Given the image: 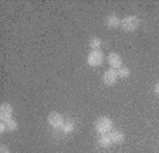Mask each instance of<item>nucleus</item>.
Wrapping results in <instances>:
<instances>
[{
	"label": "nucleus",
	"instance_id": "nucleus-1",
	"mask_svg": "<svg viewBox=\"0 0 159 153\" xmlns=\"http://www.w3.org/2000/svg\"><path fill=\"white\" fill-rule=\"evenodd\" d=\"M94 128H95V130L99 133V135H105V133H109L111 130H112L114 123H112V120H111V118L101 116L95 120Z\"/></svg>",
	"mask_w": 159,
	"mask_h": 153
},
{
	"label": "nucleus",
	"instance_id": "nucleus-2",
	"mask_svg": "<svg viewBox=\"0 0 159 153\" xmlns=\"http://www.w3.org/2000/svg\"><path fill=\"white\" fill-rule=\"evenodd\" d=\"M139 24H141V20H139L136 16H126L121 20V27H122V30L128 31V33L135 31L139 27Z\"/></svg>",
	"mask_w": 159,
	"mask_h": 153
},
{
	"label": "nucleus",
	"instance_id": "nucleus-3",
	"mask_svg": "<svg viewBox=\"0 0 159 153\" xmlns=\"http://www.w3.org/2000/svg\"><path fill=\"white\" fill-rule=\"evenodd\" d=\"M87 63L91 67H99L104 63V54L99 50H91L87 55Z\"/></svg>",
	"mask_w": 159,
	"mask_h": 153
},
{
	"label": "nucleus",
	"instance_id": "nucleus-4",
	"mask_svg": "<svg viewBox=\"0 0 159 153\" xmlns=\"http://www.w3.org/2000/svg\"><path fill=\"white\" fill-rule=\"evenodd\" d=\"M47 120H48L50 126H53L54 129H61V126H63V123H64L63 115L58 112H51L48 115V118H47Z\"/></svg>",
	"mask_w": 159,
	"mask_h": 153
},
{
	"label": "nucleus",
	"instance_id": "nucleus-5",
	"mask_svg": "<svg viewBox=\"0 0 159 153\" xmlns=\"http://www.w3.org/2000/svg\"><path fill=\"white\" fill-rule=\"evenodd\" d=\"M118 71L114 70V68H109L108 71H105L102 75V82L105 84V85H108V87H111V85H114V84L118 81Z\"/></svg>",
	"mask_w": 159,
	"mask_h": 153
},
{
	"label": "nucleus",
	"instance_id": "nucleus-6",
	"mask_svg": "<svg viewBox=\"0 0 159 153\" xmlns=\"http://www.w3.org/2000/svg\"><path fill=\"white\" fill-rule=\"evenodd\" d=\"M107 60H108V64L111 65V68H114V70H119L122 67V58L118 53H109Z\"/></svg>",
	"mask_w": 159,
	"mask_h": 153
},
{
	"label": "nucleus",
	"instance_id": "nucleus-7",
	"mask_svg": "<svg viewBox=\"0 0 159 153\" xmlns=\"http://www.w3.org/2000/svg\"><path fill=\"white\" fill-rule=\"evenodd\" d=\"M13 115V108L10 103H2L0 105V119L2 122H7L9 119H11Z\"/></svg>",
	"mask_w": 159,
	"mask_h": 153
},
{
	"label": "nucleus",
	"instance_id": "nucleus-8",
	"mask_svg": "<svg viewBox=\"0 0 159 153\" xmlns=\"http://www.w3.org/2000/svg\"><path fill=\"white\" fill-rule=\"evenodd\" d=\"M109 138H111L112 145H121V143L124 142V139H125V135H124L122 130L112 129L111 132H109Z\"/></svg>",
	"mask_w": 159,
	"mask_h": 153
},
{
	"label": "nucleus",
	"instance_id": "nucleus-9",
	"mask_svg": "<svg viewBox=\"0 0 159 153\" xmlns=\"http://www.w3.org/2000/svg\"><path fill=\"white\" fill-rule=\"evenodd\" d=\"M105 26L108 27V28H116L118 26H121V20L118 19V16L116 14H108V16L105 17Z\"/></svg>",
	"mask_w": 159,
	"mask_h": 153
},
{
	"label": "nucleus",
	"instance_id": "nucleus-10",
	"mask_svg": "<svg viewBox=\"0 0 159 153\" xmlns=\"http://www.w3.org/2000/svg\"><path fill=\"white\" fill-rule=\"evenodd\" d=\"M74 129H75V120L74 119H67L64 120L63 126H61V132L64 133V135H68V133H73Z\"/></svg>",
	"mask_w": 159,
	"mask_h": 153
},
{
	"label": "nucleus",
	"instance_id": "nucleus-11",
	"mask_svg": "<svg viewBox=\"0 0 159 153\" xmlns=\"http://www.w3.org/2000/svg\"><path fill=\"white\" fill-rule=\"evenodd\" d=\"M98 145L101 147H109L111 145H112V142H111V138H109V133H105V135H99Z\"/></svg>",
	"mask_w": 159,
	"mask_h": 153
},
{
	"label": "nucleus",
	"instance_id": "nucleus-12",
	"mask_svg": "<svg viewBox=\"0 0 159 153\" xmlns=\"http://www.w3.org/2000/svg\"><path fill=\"white\" fill-rule=\"evenodd\" d=\"M102 46V41L99 37H91V40H89V47H91V50H99Z\"/></svg>",
	"mask_w": 159,
	"mask_h": 153
},
{
	"label": "nucleus",
	"instance_id": "nucleus-13",
	"mask_svg": "<svg viewBox=\"0 0 159 153\" xmlns=\"http://www.w3.org/2000/svg\"><path fill=\"white\" fill-rule=\"evenodd\" d=\"M6 126H7V132H14V130H17V128H19V125H17V122L11 118V119H9L6 122Z\"/></svg>",
	"mask_w": 159,
	"mask_h": 153
},
{
	"label": "nucleus",
	"instance_id": "nucleus-14",
	"mask_svg": "<svg viewBox=\"0 0 159 153\" xmlns=\"http://www.w3.org/2000/svg\"><path fill=\"white\" fill-rule=\"evenodd\" d=\"M129 74H131V71H129V68H126V67H121L118 70V76L119 78H128Z\"/></svg>",
	"mask_w": 159,
	"mask_h": 153
},
{
	"label": "nucleus",
	"instance_id": "nucleus-15",
	"mask_svg": "<svg viewBox=\"0 0 159 153\" xmlns=\"http://www.w3.org/2000/svg\"><path fill=\"white\" fill-rule=\"evenodd\" d=\"M7 132V126H6V122H0V133L3 135V133Z\"/></svg>",
	"mask_w": 159,
	"mask_h": 153
},
{
	"label": "nucleus",
	"instance_id": "nucleus-16",
	"mask_svg": "<svg viewBox=\"0 0 159 153\" xmlns=\"http://www.w3.org/2000/svg\"><path fill=\"white\" fill-rule=\"evenodd\" d=\"M0 153H10L9 147L4 146V145H2V146H0Z\"/></svg>",
	"mask_w": 159,
	"mask_h": 153
},
{
	"label": "nucleus",
	"instance_id": "nucleus-17",
	"mask_svg": "<svg viewBox=\"0 0 159 153\" xmlns=\"http://www.w3.org/2000/svg\"><path fill=\"white\" fill-rule=\"evenodd\" d=\"M155 94H156V95H159V82L155 85Z\"/></svg>",
	"mask_w": 159,
	"mask_h": 153
}]
</instances>
